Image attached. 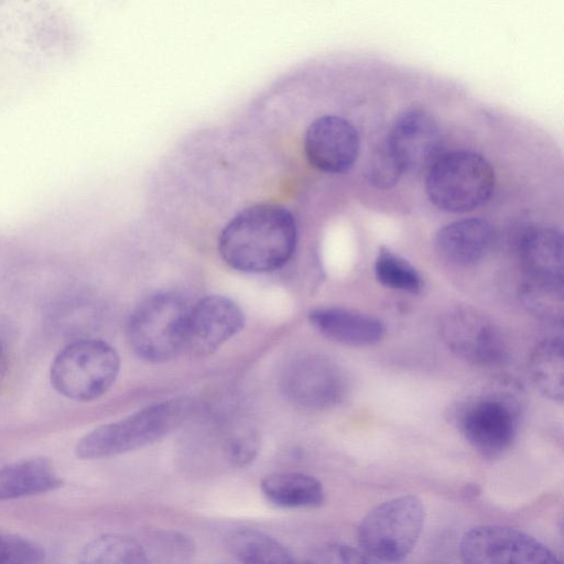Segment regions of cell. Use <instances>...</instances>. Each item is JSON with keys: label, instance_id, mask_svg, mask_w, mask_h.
I'll list each match as a JSON object with an SVG mask.
<instances>
[{"label": "cell", "instance_id": "cell-22", "mask_svg": "<svg viewBox=\"0 0 564 564\" xmlns=\"http://www.w3.org/2000/svg\"><path fill=\"white\" fill-rule=\"evenodd\" d=\"M378 281L387 288L415 293L421 288L417 271L403 258L381 249L375 262Z\"/></svg>", "mask_w": 564, "mask_h": 564}, {"label": "cell", "instance_id": "cell-11", "mask_svg": "<svg viewBox=\"0 0 564 564\" xmlns=\"http://www.w3.org/2000/svg\"><path fill=\"white\" fill-rule=\"evenodd\" d=\"M245 316L240 307L223 295H208L189 307L184 351L208 356L241 330Z\"/></svg>", "mask_w": 564, "mask_h": 564}, {"label": "cell", "instance_id": "cell-19", "mask_svg": "<svg viewBox=\"0 0 564 564\" xmlns=\"http://www.w3.org/2000/svg\"><path fill=\"white\" fill-rule=\"evenodd\" d=\"M530 377L547 399L562 401L564 394V354L561 338L542 341L530 358Z\"/></svg>", "mask_w": 564, "mask_h": 564}, {"label": "cell", "instance_id": "cell-12", "mask_svg": "<svg viewBox=\"0 0 564 564\" xmlns=\"http://www.w3.org/2000/svg\"><path fill=\"white\" fill-rule=\"evenodd\" d=\"M441 143L436 121L420 109L399 116L384 141L402 174L429 170L440 156Z\"/></svg>", "mask_w": 564, "mask_h": 564}, {"label": "cell", "instance_id": "cell-3", "mask_svg": "<svg viewBox=\"0 0 564 564\" xmlns=\"http://www.w3.org/2000/svg\"><path fill=\"white\" fill-rule=\"evenodd\" d=\"M495 172L480 154L456 150L440 154L427 170L430 202L446 213H466L486 204L495 188Z\"/></svg>", "mask_w": 564, "mask_h": 564}, {"label": "cell", "instance_id": "cell-25", "mask_svg": "<svg viewBox=\"0 0 564 564\" xmlns=\"http://www.w3.org/2000/svg\"><path fill=\"white\" fill-rule=\"evenodd\" d=\"M304 564H369L357 549L341 543H329L316 549Z\"/></svg>", "mask_w": 564, "mask_h": 564}, {"label": "cell", "instance_id": "cell-1", "mask_svg": "<svg viewBox=\"0 0 564 564\" xmlns=\"http://www.w3.org/2000/svg\"><path fill=\"white\" fill-rule=\"evenodd\" d=\"M297 226L292 213L275 203L250 205L223 228L218 250L232 269L263 273L282 268L293 256Z\"/></svg>", "mask_w": 564, "mask_h": 564}, {"label": "cell", "instance_id": "cell-7", "mask_svg": "<svg viewBox=\"0 0 564 564\" xmlns=\"http://www.w3.org/2000/svg\"><path fill=\"white\" fill-rule=\"evenodd\" d=\"M459 551L463 564H561L533 536L501 525L473 528L464 534Z\"/></svg>", "mask_w": 564, "mask_h": 564}, {"label": "cell", "instance_id": "cell-8", "mask_svg": "<svg viewBox=\"0 0 564 564\" xmlns=\"http://www.w3.org/2000/svg\"><path fill=\"white\" fill-rule=\"evenodd\" d=\"M438 332L444 344L457 356L480 366L503 361L507 349L497 326L470 307H455L442 315Z\"/></svg>", "mask_w": 564, "mask_h": 564}, {"label": "cell", "instance_id": "cell-6", "mask_svg": "<svg viewBox=\"0 0 564 564\" xmlns=\"http://www.w3.org/2000/svg\"><path fill=\"white\" fill-rule=\"evenodd\" d=\"M421 499L401 496L375 507L362 519L358 540L362 550L384 563H399L414 549L424 524Z\"/></svg>", "mask_w": 564, "mask_h": 564}, {"label": "cell", "instance_id": "cell-15", "mask_svg": "<svg viewBox=\"0 0 564 564\" xmlns=\"http://www.w3.org/2000/svg\"><path fill=\"white\" fill-rule=\"evenodd\" d=\"M492 240L490 224L482 218L470 217L443 226L436 234L435 245L446 261L468 267L486 257Z\"/></svg>", "mask_w": 564, "mask_h": 564}, {"label": "cell", "instance_id": "cell-17", "mask_svg": "<svg viewBox=\"0 0 564 564\" xmlns=\"http://www.w3.org/2000/svg\"><path fill=\"white\" fill-rule=\"evenodd\" d=\"M62 484L59 474L47 458L21 459L0 468V502L44 494Z\"/></svg>", "mask_w": 564, "mask_h": 564}, {"label": "cell", "instance_id": "cell-16", "mask_svg": "<svg viewBox=\"0 0 564 564\" xmlns=\"http://www.w3.org/2000/svg\"><path fill=\"white\" fill-rule=\"evenodd\" d=\"M312 325L326 337L348 346H369L384 333L382 323L364 313L341 308L321 307L310 312Z\"/></svg>", "mask_w": 564, "mask_h": 564}, {"label": "cell", "instance_id": "cell-20", "mask_svg": "<svg viewBox=\"0 0 564 564\" xmlns=\"http://www.w3.org/2000/svg\"><path fill=\"white\" fill-rule=\"evenodd\" d=\"M228 547L242 564H299L283 544L254 529L234 531Z\"/></svg>", "mask_w": 564, "mask_h": 564}, {"label": "cell", "instance_id": "cell-14", "mask_svg": "<svg viewBox=\"0 0 564 564\" xmlns=\"http://www.w3.org/2000/svg\"><path fill=\"white\" fill-rule=\"evenodd\" d=\"M520 259L528 283L563 289V238L557 229L538 226L527 230Z\"/></svg>", "mask_w": 564, "mask_h": 564}, {"label": "cell", "instance_id": "cell-24", "mask_svg": "<svg viewBox=\"0 0 564 564\" xmlns=\"http://www.w3.org/2000/svg\"><path fill=\"white\" fill-rule=\"evenodd\" d=\"M401 175L400 167L383 142L368 161L366 167L368 182L377 188H390L398 183Z\"/></svg>", "mask_w": 564, "mask_h": 564}, {"label": "cell", "instance_id": "cell-2", "mask_svg": "<svg viewBox=\"0 0 564 564\" xmlns=\"http://www.w3.org/2000/svg\"><path fill=\"white\" fill-rule=\"evenodd\" d=\"M193 410V401L188 398L152 404L85 434L76 445V456L94 460L142 448L158 442L184 423Z\"/></svg>", "mask_w": 564, "mask_h": 564}, {"label": "cell", "instance_id": "cell-21", "mask_svg": "<svg viewBox=\"0 0 564 564\" xmlns=\"http://www.w3.org/2000/svg\"><path fill=\"white\" fill-rule=\"evenodd\" d=\"M80 564H148L142 544L127 534L109 533L90 541L80 554Z\"/></svg>", "mask_w": 564, "mask_h": 564}, {"label": "cell", "instance_id": "cell-28", "mask_svg": "<svg viewBox=\"0 0 564 564\" xmlns=\"http://www.w3.org/2000/svg\"><path fill=\"white\" fill-rule=\"evenodd\" d=\"M7 553V535L0 534V564L4 563Z\"/></svg>", "mask_w": 564, "mask_h": 564}, {"label": "cell", "instance_id": "cell-9", "mask_svg": "<svg viewBox=\"0 0 564 564\" xmlns=\"http://www.w3.org/2000/svg\"><path fill=\"white\" fill-rule=\"evenodd\" d=\"M281 387L286 399L305 410H324L344 397L346 381L341 370L327 358L304 356L284 370Z\"/></svg>", "mask_w": 564, "mask_h": 564}, {"label": "cell", "instance_id": "cell-23", "mask_svg": "<svg viewBox=\"0 0 564 564\" xmlns=\"http://www.w3.org/2000/svg\"><path fill=\"white\" fill-rule=\"evenodd\" d=\"M524 304L533 313L545 318H561L563 289L525 283L521 292Z\"/></svg>", "mask_w": 564, "mask_h": 564}, {"label": "cell", "instance_id": "cell-10", "mask_svg": "<svg viewBox=\"0 0 564 564\" xmlns=\"http://www.w3.org/2000/svg\"><path fill=\"white\" fill-rule=\"evenodd\" d=\"M356 128L339 116L316 118L306 129L303 150L307 162L329 174L345 173L356 163L359 154Z\"/></svg>", "mask_w": 564, "mask_h": 564}, {"label": "cell", "instance_id": "cell-27", "mask_svg": "<svg viewBox=\"0 0 564 564\" xmlns=\"http://www.w3.org/2000/svg\"><path fill=\"white\" fill-rule=\"evenodd\" d=\"M44 552L36 543L18 535H7L3 564H43Z\"/></svg>", "mask_w": 564, "mask_h": 564}, {"label": "cell", "instance_id": "cell-4", "mask_svg": "<svg viewBox=\"0 0 564 564\" xmlns=\"http://www.w3.org/2000/svg\"><path fill=\"white\" fill-rule=\"evenodd\" d=\"M119 369V356L109 344L83 338L67 344L56 354L50 368V381L65 398L87 402L110 389Z\"/></svg>", "mask_w": 564, "mask_h": 564}, {"label": "cell", "instance_id": "cell-26", "mask_svg": "<svg viewBox=\"0 0 564 564\" xmlns=\"http://www.w3.org/2000/svg\"><path fill=\"white\" fill-rule=\"evenodd\" d=\"M260 448V441L252 432L238 434L230 438L226 445V456L229 463L243 467L252 463Z\"/></svg>", "mask_w": 564, "mask_h": 564}, {"label": "cell", "instance_id": "cell-29", "mask_svg": "<svg viewBox=\"0 0 564 564\" xmlns=\"http://www.w3.org/2000/svg\"><path fill=\"white\" fill-rule=\"evenodd\" d=\"M4 366H6V351H4L2 344L0 343V375L3 372Z\"/></svg>", "mask_w": 564, "mask_h": 564}, {"label": "cell", "instance_id": "cell-5", "mask_svg": "<svg viewBox=\"0 0 564 564\" xmlns=\"http://www.w3.org/2000/svg\"><path fill=\"white\" fill-rule=\"evenodd\" d=\"M189 307L173 293L144 300L128 322L127 338L132 350L151 362L167 361L184 351Z\"/></svg>", "mask_w": 564, "mask_h": 564}, {"label": "cell", "instance_id": "cell-18", "mask_svg": "<svg viewBox=\"0 0 564 564\" xmlns=\"http://www.w3.org/2000/svg\"><path fill=\"white\" fill-rule=\"evenodd\" d=\"M264 498L283 509H313L323 505L325 492L315 477L293 471L267 475L260 484Z\"/></svg>", "mask_w": 564, "mask_h": 564}, {"label": "cell", "instance_id": "cell-13", "mask_svg": "<svg viewBox=\"0 0 564 564\" xmlns=\"http://www.w3.org/2000/svg\"><path fill=\"white\" fill-rule=\"evenodd\" d=\"M460 431L479 452L496 455L512 442L517 429V408L507 398L485 397L464 409Z\"/></svg>", "mask_w": 564, "mask_h": 564}]
</instances>
